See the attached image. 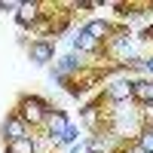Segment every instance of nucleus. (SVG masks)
Segmentation results:
<instances>
[{
	"label": "nucleus",
	"instance_id": "2",
	"mask_svg": "<svg viewBox=\"0 0 153 153\" xmlns=\"http://www.w3.org/2000/svg\"><path fill=\"white\" fill-rule=\"evenodd\" d=\"M132 95L141 98V101H153V83H147V80L144 83H135L132 86Z\"/></svg>",
	"mask_w": 153,
	"mask_h": 153
},
{
	"label": "nucleus",
	"instance_id": "5",
	"mask_svg": "<svg viewBox=\"0 0 153 153\" xmlns=\"http://www.w3.org/2000/svg\"><path fill=\"white\" fill-rule=\"evenodd\" d=\"M31 58H34V61H40V65H43V61H49V58H52V49H49L46 43H37V46L31 49Z\"/></svg>",
	"mask_w": 153,
	"mask_h": 153
},
{
	"label": "nucleus",
	"instance_id": "10",
	"mask_svg": "<svg viewBox=\"0 0 153 153\" xmlns=\"http://www.w3.org/2000/svg\"><path fill=\"white\" fill-rule=\"evenodd\" d=\"M95 43H98V40H92V37H89L86 31L76 37V49H95Z\"/></svg>",
	"mask_w": 153,
	"mask_h": 153
},
{
	"label": "nucleus",
	"instance_id": "8",
	"mask_svg": "<svg viewBox=\"0 0 153 153\" xmlns=\"http://www.w3.org/2000/svg\"><path fill=\"white\" fill-rule=\"evenodd\" d=\"M104 31H107V25H104V22H89V25H86V34L92 37V40L104 37Z\"/></svg>",
	"mask_w": 153,
	"mask_h": 153
},
{
	"label": "nucleus",
	"instance_id": "13",
	"mask_svg": "<svg viewBox=\"0 0 153 153\" xmlns=\"http://www.w3.org/2000/svg\"><path fill=\"white\" fill-rule=\"evenodd\" d=\"M22 3H12V0H0V9H19Z\"/></svg>",
	"mask_w": 153,
	"mask_h": 153
},
{
	"label": "nucleus",
	"instance_id": "15",
	"mask_svg": "<svg viewBox=\"0 0 153 153\" xmlns=\"http://www.w3.org/2000/svg\"><path fill=\"white\" fill-rule=\"evenodd\" d=\"M147 68H150V74H153V61H147Z\"/></svg>",
	"mask_w": 153,
	"mask_h": 153
},
{
	"label": "nucleus",
	"instance_id": "6",
	"mask_svg": "<svg viewBox=\"0 0 153 153\" xmlns=\"http://www.w3.org/2000/svg\"><path fill=\"white\" fill-rule=\"evenodd\" d=\"M6 135L12 138V141L25 138V126H22V120H6Z\"/></svg>",
	"mask_w": 153,
	"mask_h": 153
},
{
	"label": "nucleus",
	"instance_id": "4",
	"mask_svg": "<svg viewBox=\"0 0 153 153\" xmlns=\"http://www.w3.org/2000/svg\"><path fill=\"white\" fill-rule=\"evenodd\" d=\"M34 19H37V3H22V6H19V22L28 25V22H34Z\"/></svg>",
	"mask_w": 153,
	"mask_h": 153
},
{
	"label": "nucleus",
	"instance_id": "11",
	"mask_svg": "<svg viewBox=\"0 0 153 153\" xmlns=\"http://www.w3.org/2000/svg\"><path fill=\"white\" fill-rule=\"evenodd\" d=\"M138 153H153V132L141 135V150H138Z\"/></svg>",
	"mask_w": 153,
	"mask_h": 153
},
{
	"label": "nucleus",
	"instance_id": "7",
	"mask_svg": "<svg viewBox=\"0 0 153 153\" xmlns=\"http://www.w3.org/2000/svg\"><path fill=\"white\" fill-rule=\"evenodd\" d=\"M9 153H34V144L28 141V138H19V141L9 144Z\"/></svg>",
	"mask_w": 153,
	"mask_h": 153
},
{
	"label": "nucleus",
	"instance_id": "1",
	"mask_svg": "<svg viewBox=\"0 0 153 153\" xmlns=\"http://www.w3.org/2000/svg\"><path fill=\"white\" fill-rule=\"evenodd\" d=\"M22 113H25V120H31V123H40V120H43V110H40V101H37V98H28V101H25Z\"/></svg>",
	"mask_w": 153,
	"mask_h": 153
},
{
	"label": "nucleus",
	"instance_id": "12",
	"mask_svg": "<svg viewBox=\"0 0 153 153\" xmlns=\"http://www.w3.org/2000/svg\"><path fill=\"white\" fill-rule=\"evenodd\" d=\"M71 68H76V58H74V55H68V58H61V68H58V76H61V74H68Z\"/></svg>",
	"mask_w": 153,
	"mask_h": 153
},
{
	"label": "nucleus",
	"instance_id": "9",
	"mask_svg": "<svg viewBox=\"0 0 153 153\" xmlns=\"http://www.w3.org/2000/svg\"><path fill=\"white\" fill-rule=\"evenodd\" d=\"M129 92H132L129 83H113V86H110V95H113V98H126Z\"/></svg>",
	"mask_w": 153,
	"mask_h": 153
},
{
	"label": "nucleus",
	"instance_id": "3",
	"mask_svg": "<svg viewBox=\"0 0 153 153\" xmlns=\"http://www.w3.org/2000/svg\"><path fill=\"white\" fill-rule=\"evenodd\" d=\"M68 129H71V126H68V120L61 117V113H52V117H49V132H52V135H65Z\"/></svg>",
	"mask_w": 153,
	"mask_h": 153
},
{
	"label": "nucleus",
	"instance_id": "14",
	"mask_svg": "<svg viewBox=\"0 0 153 153\" xmlns=\"http://www.w3.org/2000/svg\"><path fill=\"white\" fill-rule=\"evenodd\" d=\"M74 138H76V129H74V126H71V129H68L65 135H61V141H74Z\"/></svg>",
	"mask_w": 153,
	"mask_h": 153
}]
</instances>
